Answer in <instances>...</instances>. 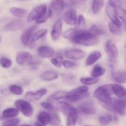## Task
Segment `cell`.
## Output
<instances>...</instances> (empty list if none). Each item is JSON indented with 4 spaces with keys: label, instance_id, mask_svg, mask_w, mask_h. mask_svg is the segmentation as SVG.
<instances>
[{
    "label": "cell",
    "instance_id": "obj_1",
    "mask_svg": "<svg viewBox=\"0 0 126 126\" xmlns=\"http://www.w3.org/2000/svg\"><path fill=\"white\" fill-rule=\"evenodd\" d=\"M76 44L84 46H92L100 43V39L88 31L79 30L76 37L72 41Z\"/></svg>",
    "mask_w": 126,
    "mask_h": 126
},
{
    "label": "cell",
    "instance_id": "obj_2",
    "mask_svg": "<svg viewBox=\"0 0 126 126\" xmlns=\"http://www.w3.org/2000/svg\"><path fill=\"white\" fill-rule=\"evenodd\" d=\"M112 84H105L98 87L93 94V97L102 103H105L111 100V96L113 95Z\"/></svg>",
    "mask_w": 126,
    "mask_h": 126
},
{
    "label": "cell",
    "instance_id": "obj_3",
    "mask_svg": "<svg viewBox=\"0 0 126 126\" xmlns=\"http://www.w3.org/2000/svg\"><path fill=\"white\" fill-rule=\"evenodd\" d=\"M16 63L20 66H32L36 64L33 55L27 51L20 52L17 54Z\"/></svg>",
    "mask_w": 126,
    "mask_h": 126
},
{
    "label": "cell",
    "instance_id": "obj_4",
    "mask_svg": "<svg viewBox=\"0 0 126 126\" xmlns=\"http://www.w3.org/2000/svg\"><path fill=\"white\" fill-rule=\"evenodd\" d=\"M65 6L64 0H52L50 3L48 9L50 18H55L62 13Z\"/></svg>",
    "mask_w": 126,
    "mask_h": 126
},
{
    "label": "cell",
    "instance_id": "obj_5",
    "mask_svg": "<svg viewBox=\"0 0 126 126\" xmlns=\"http://www.w3.org/2000/svg\"><path fill=\"white\" fill-rule=\"evenodd\" d=\"M14 105L19 111L22 113L23 116L29 118L33 114L34 110L32 105L28 102V101L23 100H17L14 102Z\"/></svg>",
    "mask_w": 126,
    "mask_h": 126
},
{
    "label": "cell",
    "instance_id": "obj_6",
    "mask_svg": "<svg viewBox=\"0 0 126 126\" xmlns=\"http://www.w3.org/2000/svg\"><path fill=\"white\" fill-rule=\"evenodd\" d=\"M47 12V6L46 4H42L33 9L32 12L28 14L27 21L28 23L35 21L42 16H44Z\"/></svg>",
    "mask_w": 126,
    "mask_h": 126
},
{
    "label": "cell",
    "instance_id": "obj_7",
    "mask_svg": "<svg viewBox=\"0 0 126 126\" xmlns=\"http://www.w3.org/2000/svg\"><path fill=\"white\" fill-rule=\"evenodd\" d=\"M112 112L116 113L118 115H126V109L124 104V99L121 98H113V106Z\"/></svg>",
    "mask_w": 126,
    "mask_h": 126
},
{
    "label": "cell",
    "instance_id": "obj_8",
    "mask_svg": "<svg viewBox=\"0 0 126 126\" xmlns=\"http://www.w3.org/2000/svg\"><path fill=\"white\" fill-rule=\"evenodd\" d=\"M78 111L88 115H93L97 112L94 103L91 101H87L81 103L77 108Z\"/></svg>",
    "mask_w": 126,
    "mask_h": 126
},
{
    "label": "cell",
    "instance_id": "obj_9",
    "mask_svg": "<svg viewBox=\"0 0 126 126\" xmlns=\"http://www.w3.org/2000/svg\"><path fill=\"white\" fill-rule=\"evenodd\" d=\"M62 18H58L55 21L52 27V29L51 33H50L52 40L53 41H56L60 39L62 33Z\"/></svg>",
    "mask_w": 126,
    "mask_h": 126
},
{
    "label": "cell",
    "instance_id": "obj_10",
    "mask_svg": "<svg viewBox=\"0 0 126 126\" xmlns=\"http://www.w3.org/2000/svg\"><path fill=\"white\" fill-rule=\"evenodd\" d=\"M77 12L74 9H70L65 11L63 16V19L69 25H75L77 22Z\"/></svg>",
    "mask_w": 126,
    "mask_h": 126
},
{
    "label": "cell",
    "instance_id": "obj_11",
    "mask_svg": "<svg viewBox=\"0 0 126 126\" xmlns=\"http://www.w3.org/2000/svg\"><path fill=\"white\" fill-rule=\"evenodd\" d=\"M65 55L66 58L71 60H79L84 58L86 53L81 49H71L65 51Z\"/></svg>",
    "mask_w": 126,
    "mask_h": 126
},
{
    "label": "cell",
    "instance_id": "obj_12",
    "mask_svg": "<svg viewBox=\"0 0 126 126\" xmlns=\"http://www.w3.org/2000/svg\"><path fill=\"white\" fill-rule=\"evenodd\" d=\"M105 51L111 59H116L119 55L118 47L111 40H108L106 42L105 45Z\"/></svg>",
    "mask_w": 126,
    "mask_h": 126
},
{
    "label": "cell",
    "instance_id": "obj_13",
    "mask_svg": "<svg viewBox=\"0 0 126 126\" xmlns=\"http://www.w3.org/2000/svg\"><path fill=\"white\" fill-rule=\"evenodd\" d=\"M46 89L44 88L40 89L34 92L28 91L25 94V97L26 100H27L28 102H36L40 100L46 94Z\"/></svg>",
    "mask_w": 126,
    "mask_h": 126
},
{
    "label": "cell",
    "instance_id": "obj_14",
    "mask_svg": "<svg viewBox=\"0 0 126 126\" xmlns=\"http://www.w3.org/2000/svg\"><path fill=\"white\" fill-rule=\"evenodd\" d=\"M37 28V26L35 25L31 26L29 28H27L22 33L21 36V41L22 44L24 45H27L30 43L32 37L34 35L35 31Z\"/></svg>",
    "mask_w": 126,
    "mask_h": 126
},
{
    "label": "cell",
    "instance_id": "obj_15",
    "mask_svg": "<svg viewBox=\"0 0 126 126\" xmlns=\"http://www.w3.org/2000/svg\"><path fill=\"white\" fill-rule=\"evenodd\" d=\"M105 11L107 16H108V18L110 19L111 22L112 23L121 27V20L119 19V18H118L115 8L111 7V6H110L108 4V5H107V7H106Z\"/></svg>",
    "mask_w": 126,
    "mask_h": 126
},
{
    "label": "cell",
    "instance_id": "obj_16",
    "mask_svg": "<svg viewBox=\"0 0 126 126\" xmlns=\"http://www.w3.org/2000/svg\"><path fill=\"white\" fill-rule=\"evenodd\" d=\"M55 54V51L52 47L47 46H42L38 49V54L40 57L44 59L52 57Z\"/></svg>",
    "mask_w": 126,
    "mask_h": 126
},
{
    "label": "cell",
    "instance_id": "obj_17",
    "mask_svg": "<svg viewBox=\"0 0 126 126\" xmlns=\"http://www.w3.org/2000/svg\"><path fill=\"white\" fill-rule=\"evenodd\" d=\"M58 108L59 110L64 114L68 116L70 113L73 112L78 111V110L74 107H73L71 104L66 102H60L58 103Z\"/></svg>",
    "mask_w": 126,
    "mask_h": 126
},
{
    "label": "cell",
    "instance_id": "obj_18",
    "mask_svg": "<svg viewBox=\"0 0 126 126\" xmlns=\"http://www.w3.org/2000/svg\"><path fill=\"white\" fill-rule=\"evenodd\" d=\"M25 24L23 20L20 19H16L7 23L4 26V30L7 31H17L24 27Z\"/></svg>",
    "mask_w": 126,
    "mask_h": 126
},
{
    "label": "cell",
    "instance_id": "obj_19",
    "mask_svg": "<svg viewBox=\"0 0 126 126\" xmlns=\"http://www.w3.org/2000/svg\"><path fill=\"white\" fill-rule=\"evenodd\" d=\"M58 73L54 70H49L42 73L40 78L44 81H52L57 79L58 78Z\"/></svg>",
    "mask_w": 126,
    "mask_h": 126
},
{
    "label": "cell",
    "instance_id": "obj_20",
    "mask_svg": "<svg viewBox=\"0 0 126 126\" xmlns=\"http://www.w3.org/2000/svg\"><path fill=\"white\" fill-rule=\"evenodd\" d=\"M112 89L113 94L116 96L121 99H126V89L123 86L118 84H112Z\"/></svg>",
    "mask_w": 126,
    "mask_h": 126
},
{
    "label": "cell",
    "instance_id": "obj_21",
    "mask_svg": "<svg viewBox=\"0 0 126 126\" xmlns=\"http://www.w3.org/2000/svg\"><path fill=\"white\" fill-rule=\"evenodd\" d=\"M89 96V94L88 92H86L84 94H76L70 91V92H68V94L66 97V100L68 102H75L87 98Z\"/></svg>",
    "mask_w": 126,
    "mask_h": 126
},
{
    "label": "cell",
    "instance_id": "obj_22",
    "mask_svg": "<svg viewBox=\"0 0 126 126\" xmlns=\"http://www.w3.org/2000/svg\"><path fill=\"white\" fill-rule=\"evenodd\" d=\"M102 57V54L99 51H94L89 55L86 60L85 65L86 66H92L96 62L98 61Z\"/></svg>",
    "mask_w": 126,
    "mask_h": 126
},
{
    "label": "cell",
    "instance_id": "obj_23",
    "mask_svg": "<svg viewBox=\"0 0 126 126\" xmlns=\"http://www.w3.org/2000/svg\"><path fill=\"white\" fill-rule=\"evenodd\" d=\"M105 0H92L91 9L95 14L100 13L101 10L104 6Z\"/></svg>",
    "mask_w": 126,
    "mask_h": 126
},
{
    "label": "cell",
    "instance_id": "obj_24",
    "mask_svg": "<svg viewBox=\"0 0 126 126\" xmlns=\"http://www.w3.org/2000/svg\"><path fill=\"white\" fill-rule=\"evenodd\" d=\"M9 12L11 14L18 18H23L27 14V10L17 7H11L9 10Z\"/></svg>",
    "mask_w": 126,
    "mask_h": 126
},
{
    "label": "cell",
    "instance_id": "obj_25",
    "mask_svg": "<svg viewBox=\"0 0 126 126\" xmlns=\"http://www.w3.org/2000/svg\"><path fill=\"white\" fill-rule=\"evenodd\" d=\"M19 111L16 108H7L2 111V117L4 118H15L18 115Z\"/></svg>",
    "mask_w": 126,
    "mask_h": 126
},
{
    "label": "cell",
    "instance_id": "obj_26",
    "mask_svg": "<svg viewBox=\"0 0 126 126\" xmlns=\"http://www.w3.org/2000/svg\"><path fill=\"white\" fill-rule=\"evenodd\" d=\"M50 115L49 113L46 111H41L38 114L37 119L39 123H41L43 125H47L50 123Z\"/></svg>",
    "mask_w": 126,
    "mask_h": 126
},
{
    "label": "cell",
    "instance_id": "obj_27",
    "mask_svg": "<svg viewBox=\"0 0 126 126\" xmlns=\"http://www.w3.org/2000/svg\"><path fill=\"white\" fill-rule=\"evenodd\" d=\"M106 72V70L103 66L97 65L92 68L91 71V76L94 78H99L102 76Z\"/></svg>",
    "mask_w": 126,
    "mask_h": 126
},
{
    "label": "cell",
    "instance_id": "obj_28",
    "mask_svg": "<svg viewBox=\"0 0 126 126\" xmlns=\"http://www.w3.org/2000/svg\"><path fill=\"white\" fill-rule=\"evenodd\" d=\"M113 79L119 84H124L126 82V71H118L113 73Z\"/></svg>",
    "mask_w": 126,
    "mask_h": 126
},
{
    "label": "cell",
    "instance_id": "obj_29",
    "mask_svg": "<svg viewBox=\"0 0 126 126\" xmlns=\"http://www.w3.org/2000/svg\"><path fill=\"white\" fill-rule=\"evenodd\" d=\"M79 30L75 29V28H70V29L65 31V32L63 33L62 36L65 39L73 41L74 39V38L76 37V34L78 33Z\"/></svg>",
    "mask_w": 126,
    "mask_h": 126
},
{
    "label": "cell",
    "instance_id": "obj_30",
    "mask_svg": "<svg viewBox=\"0 0 126 126\" xmlns=\"http://www.w3.org/2000/svg\"><path fill=\"white\" fill-rule=\"evenodd\" d=\"M47 33V29H41L39 30L38 32L34 33V35L32 37V39L30 41V43L32 44L33 43L38 41L40 40L42 38H44Z\"/></svg>",
    "mask_w": 126,
    "mask_h": 126
},
{
    "label": "cell",
    "instance_id": "obj_31",
    "mask_svg": "<svg viewBox=\"0 0 126 126\" xmlns=\"http://www.w3.org/2000/svg\"><path fill=\"white\" fill-rule=\"evenodd\" d=\"M68 94V92L67 91H59L52 94L50 95V98L55 101L60 100L62 99H66Z\"/></svg>",
    "mask_w": 126,
    "mask_h": 126
},
{
    "label": "cell",
    "instance_id": "obj_32",
    "mask_svg": "<svg viewBox=\"0 0 126 126\" xmlns=\"http://www.w3.org/2000/svg\"><path fill=\"white\" fill-rule=\"evenodd\" d=\"M78 120V111L73 112L67 116L66 126H75Z\"/></svg>",
    "mask_w": 126,
    "mask_h": 126
},
{
    "label": "cell",
    "instance_id": "obj_33",
    "mask_svg": "<svg viewBox=\"0 0 126 126\" xmlns=\"http://www.w3.org/2000/svg\"><path fill=\"white\" fill-rule=\"evenodd\" d=\"M87 31L91 33H92V34H93L94 35L97 36L98 37L99 36L105 34V31L102 28H100L99 26L95 24L92 25L89 28V29Z\"/></svg>",
    "mask_w": 126,
    "mask_h": 126
},
{
    "label": "cell",
    "instance_id": "obj_34",
    "mask_svg": "<svg viewBox=\"0 0 126 126\" xmlns=\"http://www.w3.org/2000/svg\"><path fill=\"white\" fill-rule=\"evenodd\" d=\"M80 81L86 86H91L97 84L99 81L98 78L94 77H83L80 79Z\"/></svg>",
    "mask_w": 126,
    "mask_h": 126
},
{
    "label": "cell",
    "instance_id": "obj_35",
    "mask_svg": "<svg viewBox=\"0 0 126 126\" xmlns=\"http://www.w3.org/2000/svg\"><path fill=\"white\" fill-rule=\"evenodd\" d=\"M9 89L11 93L16 95H20L24 92L23 87L19 85L12 84L9 86Z\"/></svg>",
    "mask_w": 126,
    "mask_h": 126
},
{
    "label": "cell",
    "instance_id": "obj_36",
    "mask_svg": "<svg viewBox=\"0 0 126 126\" xmlns=\"http://www.w3.org/2000/svg\"><path fill=\"white\" fill-rule=\"evenodd\" d=\"M108 28H109L110 32L114 35H119L122 32L121 26L117 25L112 23L111 22H109L108 23Z\"/></svg>",
    "mask_w": 126,
    "mask_h": 126
},
{
    "label": "cell",
    "instance_id": "obj_37",
    "mask_svg": "<svg viewBox=\"0 0 126 126\" xmlns=\"http://www.w3.org/2000/svg\"><path fill=\"white\" fill-rule=\"evenodd\" d=\"M117 15L119 20L122 21L126 25V10L121 7H117L116 9Z\"/></svg>",
    "mask_w": 126,
    "mask_h": 126
},
{
    "label": "cell",
    "instance_id": "obj_38",
    "mask_svg": "<svg viewBox=\"0 0 126 126\" xmlns=\"http://www.w3.org/2000/svg\"><path fill=\"white\" fill-rule=\"evenodd\" d=\"M113 119V118L111 115H110V114H105V115L101 116L98 121H99V123L101 125L106 126L111 123Z\"/></svg>",
    "mask_w": 126,
    "mask_h": 126
},
{
    "label": "cell",
    "instance_id": "obj_39",
    "mask_svg": "<svg viewBox=\"0 0 126 126\" xmlns=\"http://www.w3.org/2000/svg\"><path fill=\"white\" fill-rule=\"evenodd\" d=\"M86 18L82 14L79 15L76 22V27L79 30H82L86 27Z\"/></svg>",
    "mask_w": 126,
    "mask_h": 126
},
{
    "label": "cell",
    "instance_id": "obj_40",
    "mask_svg": "<svg viewBox=\"0 0 126 126\" xmlns=\"http://www.w3.org/2000/svg\"><path fill=\"white\" fill-rule=\"evenodd\" d=\"M20 122V120L18 118H12L2 122L1 126H17Z\"/></svg>",
    "mask_w": 126,
    "mask_h": 126
},
{
    "label": "cell",
    "instance_id": "obj_41",
    "mask_svg": "<svg viewBox=\"0 0 126 126\" xmlns=\"http://www.w3.org/2000/svg\"><path fill=\"white\" fill-rule=\"evenodd\" d=\"M50 123L49 124L52 126H57L59 125L61 122L60 116L59 114L56 113H51L50 114Z\"/></svg>",
    "mask_w": 126,
    "mask_h": 126
},
{
    "label": "cell",
    "instance_id": "obj_42",
    "mask_svg": "<svg viewBox=\"0 0 126 126\" xmlns=\"http://www.w3.org/2000/svg\"><path fill=\"white\" fill-rule=\"evenodd\" d=\"M40 105L43 108L46 110L48 111L49 112H50V113H56L57 112V108H55V106L53 105V104H52L51 103L44 102H41V103H40Z\"/></svg>",
    "mask_w": 126,
    "mask_h": 126
},
{
    "label": "cell",
    "instance_id": "obj_43",
    "mask_svg": "<svg viewBox=\"0 0 126 126\" xmlns=\"http://www.w3.org/2000/svg\"><path fill=\"white\" fill-rule=\"evenodd\" d=\"M63 61V58L62 56L60 55V56L55 57L52 58L50 60L51 63L54 65V66L57 68H61L62 66Z\"/></svg>",
    "mask_w": 126,
    "mask_h": 126
},
{
    "label": "cell",
    "instance_id": "obj_44",
    "mask_svg": "<svg viewBox=\"0 0 126 126\" xmlns=\"http://www.w3.org/2000/svg\"><path fill=\"white\" fill-rule=\"evenodd\" d=\"M0 65L5 69L9 68L12 66V61L8 58L2 57L0 59Z\"/></svg>",
    "mask_w": 126,
    "mask_h": 126
},
{
    "label": "cell",
    "instance_id": "obj_45",
    "mask_svg": "<svg viewBox=\"0 0 126 126\" xmlns=\"http://www.w3.org/2000/svg\"><path fill=\"white\" fill-rule=\"evenodd\" d=\"M88 91L89 87H87V86L84 85V86H79V87H77V88H75L74 89L71 90V92L76 94H84L88 92Z\"/></svg>",
    "mask_w": 126,
    "mask_h": 126
},
{
    "label": "cell",
    "instance_id": "obj_46",
    "mask_svg": "<svg viewBox=\"0 0 126 126\" xmlns=\"http://www.w3.org/2000/svg\"><path fill=\"white\" fill-rule=\"evenodd\" d=\"M123 0H109L108 4L111 7L116 9L117 7H121Z\"/></svg>",
    "mask_w": 126,
    "mask_h": 126
},
{
    "label": "cell",
    "instance_id": "obj_47",
    "mask_svg": "<svg viewBox=\"0 0 126 126\" xmlns=\"http://www.w3.org/2000/svg\"><path fill=\"white\" fill-rule=\"evenodd\" d=\"M50 18V17H49V13H48V11L46 14L44 16H42L41 18H38V20H36V24H42V23H44L46 22H47V21Z\"/></svg>",
    "mask_w": 126,
    "mask_h": 126
},
{
    "label": "cell",
    "instance_id": "obj_48",
    "mask_svg": "<svg viewBox=\"0 0 126 126\" xmlns=\"http://www.w3.org/2000/svg\"><path fill=\"white\" fill-rule=\"evenodd\" d=\"M62 65L65 68L70 69V68H72L75 67V66L76 65V63L74 62L70 61V60H65L63 61Z\"/></svg>",
    "mask_w": 126,
    "mask_h": 126
},
{
    "label": "cell",
    "instance_id": "obj_49",
    "mask_svg": "<svg viewBox=\"0 0 126 126\" xmlns=\"http://www.w3.org/2000/svg\"><path fill=\"white\" fill-rule=\"evenodd\" d=\"M86 1L87 0H68V3L71 6H79L84 4Z\"/></svg>",
    "mask_w": 126,
    "mask_h": 126
},
{
    "label": "cell",
    "instance_id": "obj_50",
    "mask_svg": "<svg viewBox=\"0 0 126 126\" xmlns=\"http://www.w3.org/2000/svg\"><path fill=\"white\" fill-rule=\"evenodd\" d=\"M34 126H45V125H43L41 123H39V122H36L35 124H34Z\"/></svg>",
    "mask_w": 126,
    "mask_h": 126
},
{
    "label": "cell",
    "instance_id": "obj_51",
    "mask_svg": "<svg viewBox=\"0 0 126 126\" xmlns=\"http://www.w3.org/2000/svg\"><path fill=\"white\" fill-rule=\"evenodd\" d=\"M18 126H33L30 125V124H23V125H20Z\"/></svg>",
    "mask_w": 126,
    "mask_h": 126
},
{
    "label": "cell",
    "instance_id": "obj_52",
    "mask_svg": "<svg viewBox=\"0 0 126 126\" xmlns=\"http://www.w3.org/2000/svg\"><path fill=\"white\" fill-rule=\"evenodd\" d=\"M124 104H125V107H126V98L124 99Z\"/></svg>",
    "mask_w": 126,
    "mask_h": 126
},
{
    "label": "cell",
    "instance_id": "obj_53",
    "mask_svg": "<svg viewBox=\"0 0 126 126\" xmlns=\"http://www.w3.org/2000/svg\"><path fill=\"white\" fill-rule=\"evenodd\" d=\"M124 29H125V30L126 31V25H124Z\"/></svg>",
    "mask_w": 126,
    "mask_h": 126
},
{
    "label": "cell",
    "instance_id": "obj_54",
    "mask_svg": "<svg viewBox=\"0 0 126 126\" xmlns=\"http://www.w3.org/2000/svg\"><path fill=\"white\" fill-rule=\"evenodd\" d=\"M19 1H28V0H19Z\"/></svg>",
    "mask_w": 126,
    "mask_h": 126
},
{
    "label": "cell",
    "instance_id": "obj_55",
    "mask_svg": "<svg viewBox=\"0 0 126 126\" xmlns=\"http://www.w3.org/2000/svg\"><path fill=\"white\" fill-rule=\"evenodd\" d=\"M1 36H0V42H1Z\"/></svg>",
    "mask_w": 126,
    "mask_h": 126
},
{
    "label": "cell",
    "instance_id": "obj_56",
    "mask_svg": "<svg viewBox=\"0 0 126 126\" xmlns=\"http://www.w3.org/2000/svg\"><path fill=\"white\" fill-rule=\"evenodd\" d=\"M89 126V125H86V126Z\"/></svg>",
    "mask_w": 126,
    "mask_h": 126
},
{
    "label": "cell",
    "instance_id": "obj_57",
    "mask_svg": "<svg viewBox=\"0 0 126 126\" xmlns=\"http://www.w3.org/2000/svg\"><path fill=\"white\" fill-rule=\"evenodd\" d=\"M0 107H1V105H0Z\"/></svg>",
    "mask_w": 126,
    "mask_h": 126
}]
</instances>
